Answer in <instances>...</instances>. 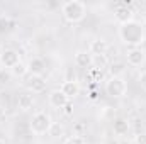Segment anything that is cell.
<instances>
[{"label": "cell", "instance_id": "6da1fadb", "mask_svg": "<svg viewBox=\"0 0 146 144\" xmlns=\"http://www.w3.org/2000/svg\"><path fill=\"white\" fill-rule=\"evenodd\" d=\"M119 37L124 44L131 46V48H139L146 39L145 34V27L136 22V20H131L127 24H122L119 27Z\"/></svg>", "mask_w": 146, "mask_h": 144}, {"label": "cell", "instance_id": "7a4b0ae2", "mask_svg": "<svg viewBox=\"0 0 146 144\" xmlns=\"http://www.w3.org/2000/svg\"><path fill=\"white\" fill-rule=\"evenodd\" d=\"M61 14L72 24L82 22L87 15V5L80 0H68L61 5Z\"/></svg>", "mask_w": 146, "mask_h": 144}, {"label": "cell", "instance_id": "3957f363", "mask_svg": "<svg viewBox=\"0 0 146 144\" xmlns=\"http://www.w3.org/2000/svg\"><path fill=\"white\" fill-rule=\"evenodd\" d=\"M51 124H53V120H51V115L48 112H36L29 122V129L33 134L42 136V134H48Z\"/></svg>", "mask_w": 146, "mask_h": 144}, {"label": "cell", "instance_id": "277c9868", "mask_svg": "<svg viewBox=\"0 0 146 144\" xmlns=\"http://www.w3.org/2000/svg\"><path fill=\"white\" fill-rule=\"evenodd\" d=\"M127 92V83L124 76H109L106 80V93L112 98H121Z\"/></svg>", "mask_w": 146, "mask_h": 144}, {"label": "cell", "instance_id": "5b68a950", "mask_svg": "<svg viewBox=\"0 0 146 144\" xmlns=\"http://www.w3.org/2000/svg\"><path fill=\"white\" fill-rule=\"evenodd\" d=\"M0 63H2V68L12 70L17 63H21V56H19V53L15 49H3L2 58H0Z\"/></svg>", "mask_w": 146, "mask_h": 144}, {"label": "cell", "instance_id": "8992f818", "mask_svg": "<svg viewBox=\"0 0 146 144\" xmlns=\"http://www.w3.org/2000/svg\"><path fill=\"white\" fill-rule=\"evenodd\" d=\"M126 59H127V65L129 66H141L146 61V53L141 48H131L126 54Z\"/></svg>", "mask_w": 146, "mask_h": 144}, {"label": "cell", "instance_id": "52a82bcc", "mask_svg": "<svg viewBox=\"0 0 146 144\" xmlns=\"http://www.w3.org/2000/svg\"><path fill=\"white\" fill-rule=\"evenodd\" d=\"M26 85H27V88H29L33 93H42V92L46 90L48 81H46V78H44L42 75H29Z\"/></svg>", "mask_w": 146, "mask_h": 144}, {"label": "cell", "instance_id": "ba28073f", "mask_svg": "<svg viewBox=\"0 0 146 144\" xmlns=\"http://www.w3.org/2000/svg\"><path fill=\"white\" fill-rule=\"evenodd\" d=\"M114 19L122 26V24H127L131 20H134V10L127 5H119L115 10H114Z\"/></svg>", "mask_w": 146, "mask_h": 144}, {"label": "cell", "instance_id": "9c48e42d", "mask_svg": "<svg viewBox=\"0 0 146 144\" xmlns=\"http://www.w3.org/2000/svg\"><path fill=\"white\" fill-rule=\"evenodd\" d=\"M48 100H49V105L54 107V108H65L70 104L68 97H66L61 90H53V92L48 95Z\"/></svg>", "mask_w": 146, "mask_h": 144}, {"label": "cell", "instance_id": "30bf717a", "mask_svg": "<svg viewBox=\"0 0 146 144\" xmlns=\"http://www.w3.org/2000/svg\"><path fill=\"white\" fill-rule=\"evenodd\" d=\"M60 90L68 97V100H73L80 95V85L76 80H65L60 87Z\"/></svg>", "mask_w": 146, "mask_h": 144}, {"label": "cell", "instance_id": "8fae6325", "mask_svg": "<svg viewBox=\"0 0 146 144\" xmlns=\"http://www.w3.org/2000/svg\"><path fill=\"white\" fill-rule=\"evenodd\" d=\"M107 49H109L107 41H106V39H102V37H99V39H94V41L90 42L88 53H90L92 56H97V54H106V53H107Z\"/></svg>", "mask_w": 146, "mask_h": 144}, {"label": "cell", "instance_id": "7c38bea8", "mask_svg": "<svg viewBox=\"0 0 146 144\" xmlns=\"http://www.w3.org/2000/svg\"><path fill=\"white\" fill-rule=\"evenodd\" d=\"M129 129H131V124H129V120L124 119V117L115 119L114 124H112V131H114L115 136H126V134L129 132Z\"/></svg>", "mask_w": 146, "mask_h": 144}, {"label": "cell", "instance_id": "4fadbf2b", "mask_svg": "<svg viewBox=\"0 0 146 144\" xmlns=\"http://www.w3.org/2000/svg\"><path fill=\"white\" fill-rule=\"evenodd\" d=\"M73 61L78 68H88V66H92V54L88 51H76Z\"/></svg>", "mask_w": 146, "mask_h": 144}, {"label": "cell", "instance_id": "5bb4252c", "mask_svg": "<svg viewBox=\"0 0 146 144\" xmlns=\"http://www.w3.org/2000/svg\"><path fill=\"white\" fill-rule=\"evenodd\" d=\"M33 104H34V98L31 93H21L17 97V108L22 112H27L29 108H33Z\"/></svg>", "mask_w": 146, "mask_h": 144}, {"label": "cell", "instance_id": "9a60e30c", "mask_svg": "<svg viewBox=\"0 0 146 144\" xmlns=\"http://www.w3.org/2000/svg\"><path fill=\"white\" fill-rule=\"evenodd\" d=\"M27 66H29V73L31 75H42L44 70H46V65H44V61L41 58H33L27 63Z\"/></svg>", "mask_w": 146, "mask_h": 144}, {"label": "cell", "instance_id": "2e32d148", "mask_svg": "<svg viewBox=\"0 0 146 144\" xmlns=\"http://www.w3.org/2000/svg\"><path fill=\"white\" fill-rule=\"evenodd\" d=\"M109 66V58L107 54H97V56H92V68L94 70H99L102 71L104 68Z\"/></svg>", "mask_w": 146, "mask_h": 144}, {"label": "cell", "instance_id": "e0dca14e", "mask_svg": "<svg viewBox=\"0 0 146 144\" xmlns=\"http://www.w3.org/2000/svg\"><path fill=\"white\" fill-rule=\"evenodd\" d=\"M10 73H12V76H17V78H24L27 73H29V66L26 65V63H17L12 70H10Z\"/></svg>", "mask_w": 146, "mask_h": 144}, {"label": "cell", "instance_id": "ac0fdd59", "mask_svg": "<svg viewBox=\"0 0 146 144\" xmlns=\"http://www.w3.org/2000/svg\"><path fill=\"white\" fill-rule=\"evenodd\" d=\"M63 132H65V129H63V126H61V124H58V122H53V124H51V127H49V131H48V134H49V136H53V137L63 136Z\"/></svg>", "mask_w": 146, "mask_h": 144}, {"label": "cell", "instance_id": "d6986e66", "mask_svg": "<svg viewBox=\"0 0 146 144\" xmlns=\"http://www.w3.org/2000/svg\"><path fill=\"white\" fill-rule=\"evenodd\" d=\"M124 65L122 63H115V65H112L109 68V71H110V76H122V73H124Z\"/></svg>", "mask_w": 146, "mask_h": 144}, {"label": "cell", "instance_id": "ffe728a7", "mask_svg": "<svg viewBox=\"0 0 146 144\" xmlns=\"http://www.w3.org/2000/svg\"><path fill=\"white\" fill-rule=\"evenodd\" d=\"M12 80V73L7 68H0V85H5Z\"/></svg>", "mask_w": 146, "mask_h": 144}, {"label": "cell", "instance_id": "44dd1931", "mask_svg": "<svg viewBox=\"0 0 146 144\" xmlns=\"http://www.w3.org/2000/svg\"><path fill=\"white\" fill-rule=\"evenodd\" d=\"M65 144H87V141H85V137L83 136H70L66 141H65Z\"/></svg>", "mask_w": 146, "mask_h": 144}, {"label": "cell", "instance_id": "7402d4cb", "mask_svg": "<svg viewBox=\"0 0 146 144\" xmlns=\"http://www.w3.org/2000/svg\"><path fill=\"white\" fill-rule=\"evenodd\" d=\"M133 141L134 144H146V132H138Z\"/></svg>", "mask_w": 146, "mask_h": 144}, {"label": "cell", "instance_id": "603a6c76", "mask_svg": "<svg viewBox=\"0 0 146 144\" xmlns=\"http://www.w3.org/2000/svg\"><path fill=\"white\" fill-rule=\"evenodd\" d=\"M138 81H139V87H141L143 90H146V70L139 73V76H138Z\"/></svg>", "mask_w": 146, "mask_h": 144}, {"label": "cell", "instance_id": "cb8c5ba5", "mask_svg": "<svg viewBox=\"0 0 146 144\" xmlns=\"http://www.w3.org/2000/svg\"><path fill=\"white\" fill-rule=\"evenodd\" d=\"M72 104H68V105H66V107H65V114H66V115H70V114H72Z\"/></svg>", "mask_w": 146, "mask_h": 144}, {"label": "cell", "instance_id": "d4e9b609", "mask_svg": "<svg viewBox=\"0 0 146 144\" xmlns=\"http://www.w3.org/2000/svg\"><path fill=\"white\" fill-rule=\"evenodd\" d=\"M2 53H3V48L0 46V58H2Z\"/></svg>", "mask_w": 146, "mask_h": 144}, {"label": "cell", "instance_id": "484cf974", "mask_svg": "<svg viewBox=\"0 0 146 144\" xmlns=\"http://www.w3.org/2000/svg\"><path fill=\"white\" fill-rule=\"evenodd\" d=\"M143 20H145V24H146V12H145V15H143Z\"/></svg>", "mask_w": 146, "mask_h": 144}, {"label": "cell", "instance_id": "4316f807", "mask_svg": "<svg viewBox=\"0 0 146 144\" xmlns=\"http://www.w3.org/2000/svg\"><path fill=\"white\" fill-rule=\"evenodd\" d=\"M0 144H5V143H3V141H2V139H0Z\"/></svg>", "mask_w": 146, "mask_h": 144}]
</instances>
